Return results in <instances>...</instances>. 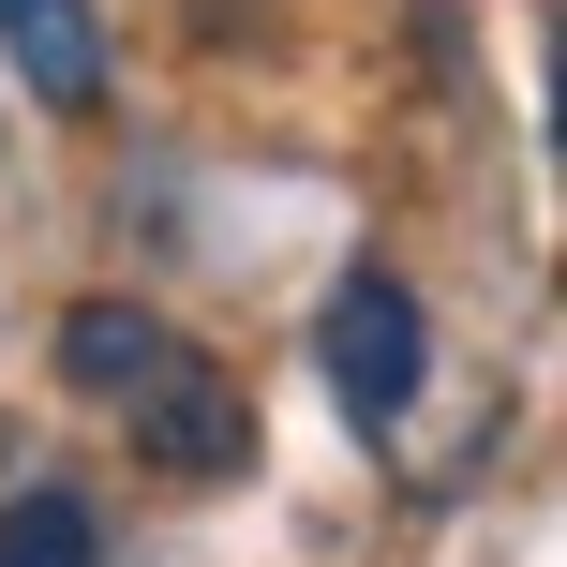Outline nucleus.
<instances>
[{"label":"nucleus","instance_id":"1","mask_svg":"<svg viewBox=\"0 0 567 567\" xmlns=\"http://www.w3.org/2000/svg\"><path fill=\"white\" fill-rule=\"evenodd\" d=\"M60 389H90L135 433V463H165V478H255V389L209 343H179L165 313H135V299L60 313Z\"/></svg>","mask_w":567,"mask_h":567},{"label":"nucleus","instance_id":"2","mask_svg":"<svg viewBox=\"0 0 567 567\" xmlns=\"http://www.w3.org/2000/svg\"><path fill=\"white\" fill-rule=\"evenodd\" d=\"M313 359H329V403L359 433H403V403H419V373H433V329H419V284L403 269H343L329 284V313H313Z\"/></svg>","mask_w":567,"mask_h":567},{"label":"nucleus","instance_id":"3","mask_svg":"<svg viewBox=\"0 0 567 567\" xmlns=\"http://www.w3.org/2000/svg\"><path fill=\"white\" fill-rule=\"evenodd\" d=\"M0 60L45 120H105V16L90 0H0Z\"/></svg>","mask_w":567,"mask_h":567},{"label":"nucleus","instance_id":"4","mask_svg":"<svg viewBox=\"0 0 567 567\" xmlns=\"http://www.w3.org/2000/svg\"><path fill=\"white\" fill-rule=\"evenodd\" d=\"M0 567H105V523H90V493H60V478L0 493Z\"/></svg>","mask_w":567,"mask_h":567}]
</instances>
